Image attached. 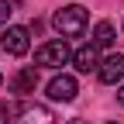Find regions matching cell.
Here are the masks:
<instances>
[{"instance_id": "13", "label": "cell", "mask_w": 124, "mask_h": 124, "mask_svg": "<svg viewBox=\"0 0 124 124\" xmlns=\"http://www.w3.org/2000/svg\"><path fill=\"white\" fill-rule=\"evenodd\" d=\"M117 100H121V103H124V86H121V93H117Z\"/></svg>"}, {"instance_id": "8", "label": "cell", "mask_w": 124, "mask_h": 124, "mask_svg": "<svg viewBox=\"0 0 124 124\" xmlns=\"http://www.w3.org/2000/svg\"><path fill=\"white\" fill-rule=\"evenodd\" d=\"M21 124H55V114L48 110V107L24 103V107H21Z\"/></svg>"}, {"instance_id": "7", "label": "cell", "mask_w": 124, "mask_h": 124, "mask_svg": "<svg viewBox=\"0 0 124 124\" xmlns=\"http://www.w3.org/2000/svg\"><path fill=\"white\" fill-rule=\"evenodd\" d=\"M38 86V69H21L10 76V90L17 93V97H24V93H35Z\"/></svg>"}, {"instance_id": "12", "label": "cell", "mask_w": 124, "mask_h": 124, "mask_svg": "<svg viewBox=\"0 0 124 124\" xmlns=\"http://www.w3.org/2000/svg\"><path fill=\"white\" fill-rule=\"evenodd\" d=\"M66 124H86V121H79V117H72V121H66Z\"/></svg>"}, {"instance_id": "14", "label": "cell", "mask_w": 124, "mask_h": 124, "mask_svg": "<svg viewBox=\"0 0 124 124\" xmlns=\"http://www.w3.org/2000/svg\"><path fill=\"white\" fill-rule=\"evenodd\" d=\"M121 31H124V21H121Z\"/></svg>"}, {"instance_id": "15", "label": "cell", "mask_w": 124, "mask_h": 124, "mask_svg": "<svg viewBox=\"0 0 124 124\" xmlns=\"http://www.w3.org/2000/svg\"><path fill=\"white\" fill-rule=\"evenodd\" d=\"M0 83H4V76H0Z\"/></svg>"}, {"instance_id": "4", "label": "cell", "mask_w": 124, "mask_h": 124, "mask_svg": "<svg viewBox=\"0 0 124 124\" xmlns=\"http://www.w3.org/2000/svg\"><path fill=\"white\" fill-rule=\"evenodd\" d=\"M48 100H55V103H69V100H76V79L72 76H52L48 79Z\"/></svg>"}, {"instance_id": "6", "label": "cell", "mask_w": 124, "mask_h": 124, "mask_svg": "<svg viewBox=\"0 0 124 124\" xmlns=\"http://www.w3.org/2000/svg\"><path fill=\"white\" fill-rule=\"evenodd\" d=\"M72 66H76V72H97V69H100L97 48H93V45H83V48H76V52H72Z\"/></svg>"}, {"instance_id": "1", "label": "cell", "mask_w": 124, "mask_h": 124, "mask_svg": "<svg viewBox=\"0 0 124 124\" xmlns=\"http://www.w3.org/2000/svg\"><path fill=\"white\" fill-rule=\"evenodd\" d=\"M52 24H55V31H59L62 38H79L83 31H86V24H90V14H86V7H79V4H69V7L55 10Z\"/></svg>"}, {"instance_id": "2", "label": "cell", "mask_w": 124, "mask_h": 124, "mask_svg": "<svg viewBox=\"0 0 124 124\" xmlns=\"http://www.w3.org/2000/svg\"><path fill=\"white\" fill-rule=\"evenodd\" d=\"M72 59V52H69V45H66V38H55V41H45L41 48L35 52V62L41 69H59V66H66V62Z\"/></svg>"}, {"instance_id": "5", "label": "cell", "mask_w": 124, "mask_h": 124, "mask_svg": "<svg viewBox=\"0 0 124 124\" xmlns=\"http://www.w3.org/2000/svg\"><path fill=\"white\" fill-rule=\"evenodd\" d=\"M97 76H100V83H107V86L121 83V79H124V55L117 52V55H110V59H103L100 69H97Z\"/></svg>"}, {"instance_id": "3", "label": "cell", "mask_w": 124, "mask_h": 124, "mask_svg": "<svg viewBox=\"0 0 124 124\" xmlns=\"http://www.w3.org/2000/svg\"><path fill=\"white\" fill-rule=\"evenodd\" d=\"M28 28H21V24H14V28H7L4 31V38H0V48H4L7 55H24L28 52Z\"/></svg>"}, {"instance_id": "11", "label": "cell", "mask_w": 124, "mask_h": 124, "mask_svg": "<svg viewBox=\"0 0 124 124\" xmlns=\"http://www.w3.org/2000/svg\"><path fill=\"white\" fill-rule=\"evenodd\" d=\"M7 17H10V4L0 0V24H7Z\"/></svg>"}, {"instance_id": "10", "label": "cell", "mask_w": 124, "mask_h": 124, "mask_svg": "<svg viewBox=\"0 0 124 124\" xmlns=\"http://www.w3.org/2000/svg\"><path fill=\"white\" fill-rule=\"evenodd\" d=\"M14 114H17V107H10V103L0 100V124H10V121H14Z\"/></svg>"}, {"instance_id": "16", "label": "cell", "mask_w": 124, "mask_h": 124, "mask_svg": "<svg viewBox=\"0 0 124 124\" xmlns=\"http://www.w3.org/2000/svg\"><path fill=\"white\" fill-rule=\"evenodd\" d=\"M110 124H114V121H110Z\"/></svg>"}, {"instance_id": "9", "label": "cell", "mask_w": 124, "mask_h": 124, "mask_svg": "<svg viewBox=\"0 0 124 124\" xmlns=\"http://www.w3.org/2000/svg\"><path fill=\"white\" fill-rule=\"evenodd\" d=\"M117 41V31L110 21H97V28H93V48H110V45Z\"/></svg>"}]
</instances>
